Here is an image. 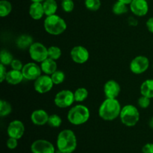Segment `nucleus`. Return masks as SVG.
I'll use <instances>...</instances> for the list:
<instances>
[{
  "label": "nucleus",
  "instance_id": "nucleus-1",
  "mask_svg": "<svg viewBox=\"0 0 153 153\" xmlns=\"http://www.w3.org/2000/svg\"><path fill=\"white\" fill-rule=\"evenodd\" d=\"M121 105L117 99L106 98L99 108V116L105 121H112L118 117L121 112Z\"/></svg>",
  "mask_w": 153,
  "mask_h": 153
},
{
  "label": "nucleus",
  "instance_id": "nucleus-2",
  "mask_svg": "<svg viewBox=\"0 0 153 153\" xmlns=\"http://www.w3.org/2000/svg\"><path fill=\"white\" fill-rule=\"evenodd\" d=\"M57 147L61 153H73L77 147V139L75 133L70 129H64L57 137Z\"/></svg>",
  "mask_w": 153,
  "mask_h": 153
},
{
  "label": "nucleus",
  "instance_id": "nucleus-3",
  "mask_svg": "<svg viewBox=\"0 0 153 153\" xmlns=\"http://www.w3.org/2000/svg\"><path fill=\"white\" fill-rule=\"evenodd\" d=\"M44 29L52 35H60L67 29V23L64 19L57 14L46 16L43 22Z\"/></svg>",
  "mask_w": 153,
  "mask_h": 153
},
{
  "label": "nucleus",
  "instance_id": "nucleus-4",
  "mask_svg": "<svg viewBox=\"0 0 153 153\" xmlns=\"http://www.w3.org/2000/svg\"><path fill=\"white\" fill-rule=\"evenodd\" d=\"M91 114L88 107L83 105H77L70 108L67 114V119L71 124L80 126L85 124L89 120Z\"/></svg>",
  "mask_w": 153,
  "mask_h": 153
},
{
  "label": "nucleus",
  "instance_id": "nucleus-5",
  "mask_svg": "<svg viewBox=\"0 0 153 153\" xmlns=\"http://www.w3.org/2000/svg\"><path fill=\"white\" fill-rule=\"evenodd\" d=\"M121 122L128 127L134 126L140 120V113L137 108L133 105H126L122 108L120 114Z\"/></svg>",
  "mask_w": 153,
  "mask_h": 153
},
{
  "label": "nucleus",
  "instance_id": "nucleus-6",
  "mask_svg": "<svg viewBox=\"0 0 153 153\" xmlns=\"http://www.w3.org/2000/svg\"><path fill=\"white\" fill-rule=\"evenodd\" d=\"M28 51L31 59L37 63L43 62L46 58H49L48 49L44 45L39 42L33 43L28 49Z\"/></svg>",
  "mask_w": 153,
  "mask_h": 153
},
{
  "label": "nucleus",
  "instance_id": "nucleus-7",
  "mask_svg": "<svg viewBox=\"0 0 153 153\" xmlns=\"http://www.w3.org/2000/svg\"><path fill=\"white\" fill-rule=\"evenodd\" d=\"M75 102L74 93L70 90H63L55 95L54 102L60 108H66L71 106Z\"/></svg>",
  "mask_w": 153,
  "mask_h": 153
},
{
  "label": "nucleus",
  "instance_id": "nucleus-8",
  "mask_svg": "<svg viewBox=\"0 0 153 153\" xmlns=\"http://www.w3.org/2000/svg\"><path fill=\"white\" fill-rule=\"evenodd\" d=\"M149 61L146 56L143 55H138L133 58L131 61L129 65L130 70L134 74H142L145 73L149 68Z\"/></svg>",
  "mask_w": 153,
  "mask_h": 153
},
{
  "label": "nucleus",
  "instance_id": "nucleus-9",
  "mask_svg": "<svg viewBox=\"0 0 153 153\" xmlns=\"http://www.w3.org/2000/svg\"><path fill=\"white\" fill-rule=\"evenodd\" d=\"M54 83L49 75H41L34 83V90L40 94L49 92L53 87Z\"/></svg>",
  "mask_w": 153,
  "mask_h": 153
},
{
  "label": "nucleus",
  "instance_id": "nucleus-10",
  "mask_svg": "<svg viewBox=\"0 0 153 153\" xmlns=\"http://www.w3.org/2000/svg\"><path fill=\"white\" fill-rule=\"evenodd\" d=\"M21 71L24 76V79L30 81H35L37 78L41 76L42 73L41 67L34 62L25 64Z\"/></svg>",
  "mask_w": 153,
  "mask_h": 153
},
{
  "label": "nucleus",
  "instance_id": "nucleus-11",
  "mask_svg": "<svg viewBox=\"0 0 153 153\" xmlns=\"http://www.w3.org/2000/svg\"><path fill=\"white\" fill-rule=\"evenodd\" d=\"M32 153H55V149L51 142L39 139L32 143L31 146Z\"/></svg>",
  "mask_w": 153,
  "mask_h": 153
},
{
  "label": "nucleus",
  "instance_id": "nucleus-12",
  "mask_svg": "<svg viewBox=\"0 0 153 153\" xmlns=\"http://www.w3.org/2000/svg\"><path fill=\"white\" fill-rule=\"evenodd\" d=\"M70 56L75 63L82 64L88 61L90 57L89 52L82 46H76L70 51Z\"/></svg>",
  "mask_w": 153,
  "mask_h": 153
},
{
  "label": "nucleus",
  "instance_id": "nucleus-13",
  "mask_svg": "<svg viewBox=\"0 0 153 153\" xmlns=\"http://www.w3.org/2000/svg\"><path fill=\"white\" fill-rule=\"evenodd\" d=\"M9 137H13L17 140L20 139L25 133V126L20 120H13L9 123L7 128Z\"/></svg>",
  "mask_w": 153,
  "mask_h": 153
},
{
  "label": "nucleus",
  "instance_id": "nucleus-14",
  "mask_svg": "<svg viewBox=\"0 0 153 153\" xmlns=\"http://www.w3.org/2000/svg\"><path fill=\"white\" fill-rule=\"evenodd\" d=\"M129 5L131 12L137 16H145L149 10L146 0H133Z\"/></svg>",
  "mask_w": 153,
  "mask_h": 153
},
{
  "label": "nucleus",
  "instance_id": "nucleus-15",
  "mask_svg": "<svg viewBox=\"0 0 153 153\" xmlns=\"http://www.w3.org/2000/svg\"><path fill=\"white\" fill-rule=\"evenodd\" d=\"M120 93V86L114 80H109L104 85V94L106 98L117 99Z\"/></svg>",
  "mask_w": 153,
  "mask_h": 153
},
{
  "label": "nucleus",
  "instance_id": "nucleus-16",
  "mask_svg": "<svg viewBox=\"0 0 153 153\" xmlns=\"http://www.w3.org/2000/svg\"><path fill=\"white\" fill-rule=\"evenodd\" d=\"M49 115L43 109L34 111L31 114V120L36 126H44L48 123Z\"/></svg>",
  "mask_w": 153,
  "mask_h": 153
},
{
  "label": "nucleus",
  "instance_id": "nucleus-17",
  "mask_svg": "<svg viewBox=\"0 0 153 153\" xmlns=\"http://www.w3.org/2000/svg\"><path fill=\"white\" fill-rule=\"evenodd\" d=\"M30 16L34 20H39L41 19L45 14L43 10V3L42 2H32V4L29 7Z\"/></svg>",
  "mask_w": 153,
  "mask_h": 153
},
{
  "label": "nucleus",
  "instance_id": "nucleus-18",
  "mask_svg": "<svg viewBox=\"0 0 153 153\" xmlns=\"http://www.w3.org/2000/svg\"><path fill=\"white\" fill-rule=\"evenodd\" d=\"M24 76L22 75V71L20 70H11L7 72L6 75V82L12 85H16L22 82L23 80Z\"/></svg>",
  "mask_w": 153,
  "mask_h": 153
},
{
  "label": "nucleus",
  "instance_id": "nucleus-19",
  "mask_svg": "<svg viewBox=\"0 0 153 153\" xmlns=\"http://www.w3.org/2000/svg\"><path fill=\"white\" fill-rule=\"evenodd\" d=\"M42 72L45 73L46 75H52V73H55L57 70V63L55 60L52 59L50 58H46L45 61L41 62L40 64Z\"/></svg>",
  "mask_w": 153,
  "mask_h": 153
},
{
  "label": "nucleus",
  "instance_id": "nucleus-20",
  "mask_svg": "<svg viewBox=\"0 0 153 153\" xmlns=\"http://www.w3.org/2000/svg\"><path fill=\"white\" fill-rule=\"evenodd\" d=\"M33 43L34 42L32 37L28 34H21L16 40V46L21 49H25L28 48L29 49Z\"/></svg>",
  "mask_w": 153,
  "mask_h": 153
},
{
  "label": "nucleus",
  "instance_id": "nucleus-21",
  "mask_svg": "<svg viewBox=\"0 0 153 153\" xmlns=\"http://www.w3.org/2000/svg\"><path fill=\"white\" fill-rule=\"evenodd\" d=\"M140 91L142 96L149 99L153 98V79H147L144 81L140 85Z\"/></svg>",
  "mask_w": 153,
  "mask_h": 153
},
{
  "label": "nucleus",
  "instance_id": "nucleus-22",
  "mask_svg": "<svg viewBox=\"0 0 153 153\" xmlns=\"http://www.w3.org/2000/svg\"><path fill=\"white\" fill-rule=\"evenodd\" d=\"M43 6L46 16L55 14L58 10V4L55 0H45L43 1Z\"/></svg>",
  "mask_w": 153,
  "mask_h": 153
},
{
  "label": "nucleus",
  "instance_id": "nucleus-23",
  "mask_svg": "<svg viewBox=\"0 0 153 153\" xmlns=\"http://www.w3.org/2000/svg\"><path fill=\"white\" fill-rule=\"evenodd\" d=\"M12 10V4L7 0L0 1V16L5 17L8 16Z\"/></svg>",
  "mask_w": 153,
  "mask_h": 153
},
{
  "label": "nucleus",
  "instance_id": "nucleus-24",
  "mask_svg": "<svg viewBox=\"0 0 153 153\" xmlns=\"http://www.w3.org/2000/svg\"><path fill=\"white\" fill-rule=\"evenodd\" d=\"M112 11L116 15H122L128 12V7L127 4L123 2L117 1L112 7Z\"/></svg>",
  "mask_w": 153,
  "mask_h": 153
},
{
  "label": "nucleus",
  "instance_id": "nucleus-25",
  "mask_svg": "<svg viewBox=\"0 0 153 153\" xmlns=\"http://www.w3.org/2000/svg\"><path fill=\"white\" fill-rule=\"evenodd\" d=\"M88 97V91L85 88H79L74 92L75 101L78 102H84Z\"/></svg>",
  "mask_w": 153,
  "mask_h": 153
},
{
  "label": "nucleus",
  "instance_id": "nucleus-26",
  "mask_svg": "<svg viewBox=\"0 0 153 153\" xmlns=\"http://www.w3.org/2000/svg\"><path fill=\"white\" fill-rule=\"evenodd\" d=\"M13 60V57L12 54L10 53L9 51L6 50V49H2L1 51V54H0V61H1V64H4V66L10 65L11 62Z\"/></svg>",
  "mask_w": 153,
  "mask_h": 153
},
{
  "label": "nucleus",
  "instance_id": "nucleus-27",
  "mask_svg": "<svg viewBox=\"0 0 153 153\" xmlns=\"http://www.w3.org/2000/svg\"><path fill=\"white\" fill-rule=\"evenodd\" d=\"M12 111V106L8 102L4 100H0V116L5 117L10 114Z\"/></svg>",
  "mask_w": 153,
  "mask_h": 153
},
{
  "label": "nucleus",
  "instance_id": "nucleus-28",
  "mask_svg": "<svg viewBox=\"0 0 153 153\" xmlns=\"http://www.w3.org/2000/svg\"><path fill=\"white\" fill-rule=\"evenodd\" d=\"M51 79H52L54 85H60L64 82V79H65V74L61 70H57L55 73L51 75Z\"/></svg>",
  "mask_w": 153,
  "mask_h": 153
},
{
  "label": "nucleus",
  "instance_id": "nucleus-29",
  "mask_svg": "<svg viewBox=\"0 0 153 153\" xmlns=\"http://www.w3.org/2000/svg\"><path fill=\"white\" fill-rule=\"evenodd\" d=\"M48 55H49V58L56 61L61 58V49L58 46H52L48 48Z\"/></svg>",
  "mask_w": 153,
  "mask_h": 153
},
{
  "label": "nucleus",
  "instance_id": "nucleus-30",
  "mask_svg": "<svg viewBox=\"0 0 153 153\" xmlns=\"http://www.w3.org/2000/svg\"><path fill=\"white\" fill-rule=\"evenodd\" d=\"M85 7L91 11H97L101 7L100 0H85Z\"/></svg>",
  "mask_w": 153,
  "mask_h": 153
},
{
  "label": "nucleus",
  "instance_id": "nucleus-31",
  "mask_svg": "<svg viewBox=\"0 0 153 153\" xmlns=\"http://www.w3.org/2000/svg\"><path fill=\"white\" fill-rule=\"evenodd\" d=\"M61 123H62V120H61V117L58 116V114H52L49 116L48 124L51 127L58 128V127L61 126Z\"/></svg>",
  "mask_w": 153,
  "mask_h": 153
},
{
  "label": "nucleus",
  "instance_id": "nucleus-32",
  "mask_svg": "<svg viewBox=\"0 0 153 153\" xmlns=\"http://www.w3.org/2000/svg\"><path fill=\"white\" fill-rule=\"evenodd\" d=\"M74 2L73 0H63L61 2V7L66 13H70L74 9Z\"/></svg>",
  "mask_w": 153,
  "mask_h": 153
},
{
  "label": "nucleus",
  "instance_id": "nucleus-33",
  "mask_svg": "<svg viewBox=\"0 0 153 153\" xmlns=\"http://www.w3.org/2000/svg\"><path fill=\"white\" fill-rule=\"evenodd\" d=\"M137 103H138V105L142 108H147L150 105V99L144 96H141L139 98Z\"/></svg>",
  "mask_w": 153,
  "mask_h": 153
},
{
  "label": "nucleus",
  "instance_id": "nucleus-34",
  "mask_svg": "<svg viewBox=\"0 0 153 153\" xmlns=\"http://www.w3.org/2000/svg\"><path fill=\"white\" fill-rule=\"evenodd\" d=\"M23 64L21 62V61L18 59H13V61L10 64V67H11L12 70H22L23 68Z\"/></svg>",
  "mask_w": 153,
  "mask_h": 153
},
{
  "label": "nucleus",
  "instance_id": "nucleus-35",
  "mask_svg": "<svg viewBox=\"0 0 153 153\" xmlns=\"http://www.w3.org/2000/svg\"><path fill=\"white\" fill-rule=\"evenodd\" d=\"M7 148L10 149H14L17 147L18 146V140L13 137H9L8 140H7L6 143Z\"/></svg>",
  "mask_w": 153,
  "mask_h": 153
},
{
  "label": "nucleus",
  "instance_id": "nucleus-36",
  "mask_svg": "<svg viewBox=\"0 0 153 153\" xmlns=\"http://www.w3.org/2000/svg\"><path fill=\"white\" fill-rule=\"evenodd\" d=\"M7 72L6 71V67L4 64H0V82H3L6 79V75Z\"/></svg>",
  "mask_w": 153,
  "mask_h": 153
},
{
  "label": "nucleus",
  "instance_id": "nucleus-37",
  "mask_svg": "<svg viewBox=\"0 0 153 153\" xmlns=\"http://www.w3.org/2000/svg\"><path fill=\"white\" fill-rule=\"evenodd\" d=\"M143 153H153V143H149L145 144L142 148Z\"/></svg>",
  "mask_w": 153,
  "mask_h": 153
},
{
  "label": "nucleus",
  "instance_id": "nucleus-38",
  "mask_svg": "<svg viewBox=\"0 0 153 153\" xmlns=\"http://www.w3.org/2000/svg\"><path fill=\"white\" fill-rule=\"evenodd\" d=\"M146 28L147 29L150 31L151 33H153V16L150 17L149 19H148V20L146 21Z\"/></svg>",
  "mask_w": 153,
  "mask_h": 153
},
{
  "label": "nucleus",
  "instance_id": "nucleus-39",
  "mask_svg": "<svg viewBox=\"0 0 153 153\" xmlns=\"http://www.w3.org/2000/svg\"><path fill=\"white\" fill-rule=\"evenodd\" d=\"M117 1H121V2H123V3H125V4H131V1H133V0H117Z\"/></svg>",
  "mask_w": 153,
  "mask_h": 153
},
{
  "label": "nucleus",
  "instance_id": "nucleus-40",
  "mask_svg": "<svg viewBox=\"0 0 153 153\" xmlns=\"http://www.w3.org/2000/svg\"><path fill=\"white\" fill-rule=\"evenodd\" d=\"M149 126H150V128H153V117H152L150 119V120H149Z\"/></svg>",
  "mask_w": 153,
  "mask_h": 153
},
{
  "label": "nucleus",
  "instance_id": "nucleus-41",
  "mask_svg": "<svg viewBox=\"0 0 153 153\" xmlns=\"http://www.w3.org/2000/svg\"><path fill=\"white\" fill-rule=\"evenodd\" d=\"M32 2H42V1H45V0H31Z\"/></svg>",
  "mask_w": 153,
  "mask_h": 153
},
{
  "label": "nucleus",
  "instance_id": "nucleus-42",
  "mask_svg": "<svg viewBox=\"0 0 153 153\" xmlns=\"http://www.w3.org/2000/svg\"><path fill=\"white\" fill-rule=\"evenodd\" d=\"M152 67H153V64H152Z\"/></svg>",
  "mask_w": 153,
  "mask_h": 153
},
{
  "label": "nucleus",
  "instance_id": "nucleus-43",
  "mask_svg": "<svg viewBox=\"0 0 153 153\" xmlns=\"http://www.w3.org/2000/svg\"><path fill=\"white\" fill-rule=\"evenodd\" d=\"M61 1H63V0H61Z\"/></svg>",
  "mask_w": 153,
  "mask_h": 153
}]
</instances>
